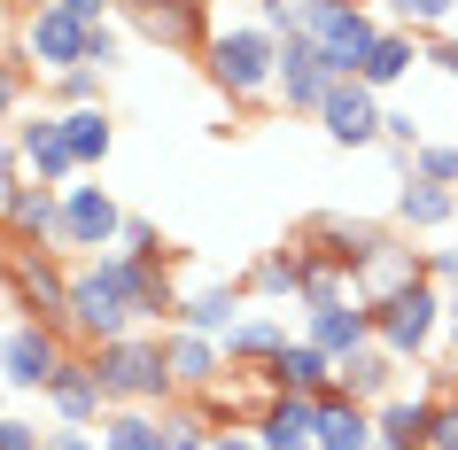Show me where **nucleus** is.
I'll use <instances>...</instances> for the list:
<instances>
[{"label":"nucleus","mask_w":458,"mask_h":450,"mask_svg":"<svg viewBox=\"0 0 458 450\" xmlns=\"http://www.w3.org/2000/svg\"><path fill=\"white\" fill-rule=\"evenodd\" d=\"M194 63H202V78H210L233 109H257V101H272V86H280V31H272L265 16L217 24Z\"/></svg>","instance_id":"nucleus-1"},{"label":"nucleus","mask_w":458,"mask_h":450,"mask_svg":"<svg viewBox=\"0 0 458 450\" xmlns=\"http://www.w3.org/2000/svg\"><path fill=\"white\" fill-rule=\"evenodd\" d=\"M94 357V380L109 403H148V412H164V403H179V388H171V365H164V334L156 327H132L117 334V342H101Z\"/></svg>","instance_id":"nucleus-2"},{"label":"nucleus","mask_w":458,"mask_h":450,"mask_svg":"<svg viewBox=\"0 0 458 450\" xmlns=\"http://www.w3.org/2000/svg\"><path fill=\"white\" fill-rule=\"evenodd\" d=\"M443 303H451V295L435 280H411V287H396V295H381V303H373V342L396 350L404 365H420V357L443 342Z\"/></svg>","instance_id":"nucleus-3"},{"label":"nucleus","mask_w":458,"mask_h":450,"mask_svg":"<svg viewBox=\"0 0 458 450\" xmlns=\"http://www.w3.org/2000/svg\"><path fill=\"white\" fill-rule=\"evenodd\" d=\"M0 287L16 318H47V327H71V264L55 249H8L0 257Z\"/></svg>","instance_id":"nucleus-4"},{"label":"nucleus","mask_w":458,"mask_h":450,"mask_svg":"<svg viewBox=\"0 0 458 450\" xmlns=\"http://www.w3.org/2000/svg\"><path fill=\"white\" fill-rule=\"evenodd\" d=\"M63 357H71V334L47 327V318H16V327L0 334V380L16 396H47L55 373H63Z\"/></svg>","instance_id":"nucleus-5"},{"label":"nucleus","mask_w":458,"mask_h":450,"mask_svg":"<svg viewBox=\"0 0 458 450\" xmlns=\"http://www.w3.org/2000/svg\"><path fill=\"white\" fill-rule=\"evenodd\" d=\"M117 16H124V31H140L164 55H202V39L217 31L210 0H117Z\"/></svg>","instance_id":"nucleus-6"},{"label":"nucleus","mask_w":458,"mask_h":450,"mask_svg":"<svg viewBox=\"0 0 458 450\" xmlns=\"http://www.w3.org/2000/svg\"><path fill=\"white\" fill-rule=\"evenodd\" d=\"M388 31V16L381 8H365V0H327L311 16V31L303 39H318V55H327V71L335 78H358V63H365V47Z\"/></svg>","instance_id":"nucleus-7"},{"label":"nucleus","mask_w":458,"mask_h":450,"mask_svg":"<svg viewBox=\"0 0 458 450\" xmlns=\"http://www.w3.org/2000/svg\"><path fill=\"white\" fill-rule=\"evenodd\" d=\"M388 241V225H373V217H342V210H318V217H303L295 225V249L311 264H335V272H350L358 280V264L373 257Z\"/></svg>","instance_id":"nucleus-8"},{"label":"nucleus","mask_w":458,"mask_h":450,"mask_svg":"<svg viewBox=\"0 0 458 450\" xmlns=\"http://www.w3.org/2000/svg\"><path fill=\"white\" fill-rule=\"evenodd\" d=\"M16 55H24L31 71H47V78H63V71H78L86 63V24H78L71 8H24L16 16Z\"/></svg>","instance_id":"nucleus-9"},{"label":"nucleus","mask_w":458,"mask_h":450,"mask_svg":"<svg viewBox=\"0 0 458 450\" xmlns=\"http://www.w3.org/2000/svg\"><path fill=\"white\" fill-rule=\"evenodd\" d=\"M124 202L109 187H94V179H71L63 187V241L55 249H86V257H101V249H117L124 241Z\"/></svg>","instance_id":"nucleus-10"},{"label":"nucleus","mask_w":458,"mask_h":450,"mask_svg":"<svg viewBox=\"0 0 458 450\" xmlns=\"http://www.w3.org/2000/svg\"><path fill=\"white\" fill-rule=\"evenodd\" d=\"M16 164L31 171V179H47V187H71L78 179V156H71V124H63V109H31V117H16Z\"/></svg>","instance_id":"nucleus-11"},{"label":"nucleus","mask_w":458,"mask_h":450,"mask_svg":"<svg viewBox=\"0 0 458 450\" xmlns=\"http://www.w3.org/2000/svg\"><path fill=\"white\" fill-rule=\"evenodd\" d=\"M381 109H388V101L373 94L365 78H335L327 101H318V132H327L335 148H373V140H381Z\"/></svg>","instance_id":"nucleus-12"},{"label":"nucleus","mask_w":458,"mask_h":450,"mask_svg":"<svg viewBox=\"0 0 458 450\" xmlns=\"http://www.w3.org/2000/svg\"><path fill=\"white\" fill-rule=\"evenodd\" d=\"M327 86H335V71H327V55H318V39L288 31V39H280V86H272V101H280L288 117H318V101H327Z\"/></svg>","instance_id":"nucleus-13"},{"label":"nucleus","mask_w":458,"mask_h":450,"mask_svg":"<svg viewBox=\"0 0 458 450\" xmlns=\"http://www.w3.org/2000/svg\"><path fill=\"white\" fill-rule=\"evenodd\" d=\"M411 280H428V249H411V233H396V225H388V241L358 264L350 295H358V303H381V295H396V287H411Z\"/></svg>","instance_id":"nucleus-14"},{"label":"nucleus","mask_w":458,"mask_h":450,"mask_svg":"<svg viewBox=\"0 0 458 450\" xmlns=\"http://www.w3.org/2000/svg\"><path fill=\"white\" fill-rule=\"evenodd\" d=\"M164 365H171V388L179 396H210L217 380H225V350H217L210 334H194V327H164Z\"/></svg>","instance_id":"nucleus-15"},{"label":"nucleus","mask_w":458,"mask_h":450,"mask_svg":"<svg viewBox=\"0 0 458 450\" xmlns=\"http://www.w3.org/2000/svg\"><path fill=\"white\" fill-rule=\"evenodd\" d=\"M303 310V327L295 334H311L327 357H350L373 342V303H358V295H335V303H295Z\"/></svg>","instance_id":"nucleus-16"},{"label":"nucleus","mask_w":458,"mask_h":450,"mask_svg":"<svg viewBox=\"0 0 458 450\" xmlns=\"http://www.w3.org/2000/svg\"><path fill=\"white\" fill-rule=\"evenodd\" d=\"M257 373H265V388H272V396H327V388H335V357L318 350L311 334H295L288 350H280V357H265Z\"/></svg>","instance_id":"nucleus-17"},{"label":"nucleus","mask_w":458,"mask_h":450,"mask_svg":"<svg viewBox=\"0 0 458 450\" xmlns=\"http://www.w3.org/2000/svg\"><path fill=\"white\" fill-rule=\"evenodd\" d=\"M428 63V31H411V24H388L373 47H365V63H358V78L373 86V94H396L411 71Z\"/></svg>","instance_id":"nucleus-18"},{"label":"nucleus","mask_w":458,"mask_h":450,"mask_svg":"<svg viewBox=\"0 0 458 450\" xmlns=\"http://www.w3.org/2000/svg\"><path fill=\"white\" fill-rule=\"evenodd\" d=\"M388 225H396V233H443V225H458V187H435V179L404 171V179H396Z\"/></svg>","instance_id":"nucleus-19"},{"label":"nucleus","mask_w":458,"mask_h":450,"mask_svg":"<svg viewBox=\"0 0 458 450\" xmlns=\"http://www.w3.org/2000/svg\"><path fill=\"white\" fill-rule=\"evenodd\" d=\"M47 403H55V420H63V427H101V420H109V396H101L94 357H86V350H71V357H63V373H55Z\"/></svg>","instance_id":"nucleus-20"},{"label":"nucleus","mask_w":458,"mask_h":450,"mask_svg":"<svg viewBox=\"0 0 458 450\" xmlns=\"http://www.w3.org/2000/svg\"><path fill=\"white\" fill-rule=\"evenodd\" d=\"M396 373H404V357L381 350V342H365V350L335 357V388H342V396H358V403H388L396 388H404Z\"/></svg>","instance_id":"nucleus-21"},{"label":"nucleus","mask_w":458,"mask_h":450,"mask_svg":"<svg viewBox=\"0 0 458 450\" xmlns=\"http://www.w3.org/2000/svg\"><path fill=\"white\" fill-rule=\"evenodd\" d=\"M280 310H288V303H249V310H242V327L217 342V350H225V365H265V357L288 350L295 334H288V318H280Z\"/></svg>","instance_id":"nucleus-22"},{"label":"nucleus","mask_w":458,"mask_h":450,"mask_svg":"<svg viewBox=\"0 0 458 450\" xmlns=\"http://www.w3.org/2000/svg\"><path fill=\"white\" fill-rule=\"evenodd\" d=\"M303 280H311V257L303 249H265V257L242 272V287H249V303H303Z\"/></svg>","instance_id":"nucleus-23"},{"label":"nucleus","mask_w":458,"mask_h":450,"mask_svg":"<svg viewBox=\"0 0 458 450\" xmlns=\"http://www.w3.org/2000/svg\"><path fill=\"white\" fill-rule=\"evenodd\" d=\"M242 310H249V287L225 280V287H194V295H179V318H171V327H194V334H210V342H225V334L242 327Z\"/></svg>","instance_id":"nucleus-24"},{"label":"nucleus","mask_w":458,"mask_h":450,"mask_svg":"<svg viewBox=\"0 0 458 450\" xmlns=\"http://www.w3.org/2000/svg\"><path fill=\"white\" fill-rule=\"evenodd\" d=\"M381 443V427H373V403L342 396V388H327L318 396V450H373Z\"/></svg>","instance_id":"nucleus-25"},{"label":"nucleus","mask_w":458,"mask_h":450,"mask_svg":"<svg viewBox=\"0 0 458 450\" xmlns=\"http://www.w3.org/2000/svg\"><path fill=\"white\" fill-rule=\"evenodd\" d=\"M257 443H265V450L318 443V396H265V412H257Z\"/></svg>","instance_id":"nucleus-26"},{"label":"nucleus","mask_w":458,"mask_h":450,"mask_svg":"<svg viewBox=\"0 0 458 450\" xmlns=\"http://www.w3.org/2000/svg\"><path fill=\"white\" fill-rule=\"evenodd\" d=\"M373 427H381L388 450H428L435 435V396H411V388H396L388 403H373Z\"/></svg>","instance_id":"nucleus-27"},{"label":"nucleus","mask_w":458,"mask_h":450,"mask_svg":"<svg viewBox=\"0 0 458 450\" xmlns=\"http://www.w3.org/2000/svg\"><path fill=\"white\" fill-rule=\"evenodd\" d=\"M101 450H164V412H148V403H109Z\"/></svg>","instance_id":"nucleus-28"},{"label":"nucleus","mask_w":458,"mask_h":450,"mask_svg":"<svg viewBox=\"0 0 458 450\" xmlns=\"http://www.w3.org/2000/svg\"><path fill=\"white\" fill-rule=\"evenodd\" d=\"M63 124H71V156H78V171H101V164H109V148H117V124H109V109H63Z\"/></svg>","instance_id":"nucleus-29"},{"label":"nucleus","mask_w":458,"mask_h":450,"mask_svg":"<svg viewBox=\"0 0 458 450\" xmlns=\"http://www.w3.org/2000/svg\"><path fill=\"white\" fill-rule=\"evenodd\" d=\"M388 24H411V31H443L458 16V0H373Z\"/></svg>","instance_id":"nucleus-30"},{"label":"nucleus","mask_w":458,"mask_h":450,"mask_svg":"<svg viewBox=\"0 0 458 450\" xmlns=\"http://www.w3.org/2000/svg\"><path fill=\"white\" fill-rule=\"evenodd\" d=\"M217 427L194 412V403H164V450H210Z\"/></svg>","instance_id":"nucleus-31"},{"label":"nucleus","mask_w":458,"mask_h":450,"mask_svg":"<svg viewBox=\"0 0 458 450\" xmlns=\"http://www.w3.org/2000/svg\"><path fill=\"white\" fill-rule=\"evenodd\" d=\"M101 78H109V71H94V63L63 71V78H55V109H101Z\"/></svg>","instance_id":"nucleus-32"},{"label":"nucleus","mask_w":458,"mask_h":450,"mask_svg":"<svg viewBox=\"0 0 458 450\" xmlns=\"http://www.w3.org/2000/svg\"><path fill=\"white\" fill-rule=\"evenodd\" d=\"M318 8H327V0H257V16H265L272 31H280V39H288V31H311V16Z\"/></svg>","instance_id":"nucleus-33"},{"label":"nucleus","mask_w":458,"mask_h":450,"mask_svg":"<svg viewBox=\"0 0 458 450\" xmlns=\"http://www.w3.org/2000/svg\"><path fill=\"white\" fill-rule=\"evenodd\" d=\"M117 55H124V24H109V16L86 24V63H94V71H117Z\"/></svg>","instance_id":"nucleus-34"},{"label":"nucleus","mask_w":458,"mask_h":450,"mask_svg":"<svg viewBox=\"0 0 458 450\" xmlns=\"http://www.w3.org/2000/svg\"><path fill=\"white\" fill-rule=\"evenodd\" d=\"M411 171H420V179H435V187H458V148H435V140H420Z\"/></svg>","instance_id":"nucleus-35"},{"label":"nucleus","mask_w":458,"mask_h":450,"mask_svg":"<svg viewBox=\"0 0 458 450\" xmlns=\"http://www.w3.org/2000/svg\"><path fill=\"white\" fill-rule=\"evenodd\" d=\"M381 140L396 148V156H420V140H428V132H420V117H411V109H381Z\"/></svg>","instance_id":"nucleus-36"},{"label":"nucleus","mask_w":458,"mask_h":450,"mask_svg":"<svg viewBox=\"0 0 458 450\" xmlns=\"http://www.w3.org/2000/svg\"><path fill=\"white\" fill-rule=\"evenodd\" d=\"M24 78H31V63L8 47V55H0V117H16V109H24Z\"/></svg>","instance_id":"nucleus-37"},{"label":"nucleus","mask_w":458,"mask_h":450,"mask_svg":"<svg viewBox=\"0 0 458 450\" xmlns=\"http://www.w3.org/2000/svg\"><path fill=\"white\" fill-rule=\"evenodd\" d=\"M117 249H124V257H171L156 217H124V241H117Z\"/></svg>","instance_id":"nucleus-38"},{"label":"nucleus","mask_w":458,"mask_h":450,"mask_svg":"<svg viewBox=\"0 0 458 450\" xmlns=\"http://www.w3.org/2000/svg\"><path fill=\"white\" fill-rule=\"evenodd\" d=\"M428 450H458V388L435 396V435H428Z\"/></svg>","instance_id":"nucleus-39"},{"label":"nucleus","mask_w":458,"mask_h":450,"mask_svg":"<svg viewBox=\"0 0 458 450\" xmlns=\"http://www.w3.org/2000/svg\"><path fill=\"white\" fill-rule=\"evenodd\" d=\"M0 450H47V435L31 420H16V412H0Z\"/></svg>","instance_id":"nucleus-40"},{"label":"nucleus","mask_w":458,"mask_h":450,"mask_svg":"<svg viewBox=\"0 0 458 450\" xmlns=\"http://www.w3.org/2000/svg\"><path fill=\"white\" fill-rule=\"evenodd\" d=\"M47 450H101V427H63V420H55Z\"/></svg>","instance_id":"nucleus-41"},{"label":"nucleus","mask_w":458,"mask_h":450,"mask_svg":"<svg viewBox=\"0 0 458 450\" xmlns=\"http://www.w3.org/2000/svg\"><path fill=\"white\" fill-rule=\"evenodd\" d=\"M428 280L443 295H458V249H428Z\"/></svg>","instance_id":"nucleus-42"},{"label":"nucleus","mask_w":458,"mask_h":450,"mask_svg":"<svg viewBox=\"0 0 458 450\" xmlns=\"http://www.w3.org/2000/svg\"><path fill=\"white\" fill-rule=\"evenodd\" d=\"M428 63L443 78H458V39H451V31H428Z\"/></svg>","instance_id":"nucleus-43"},{"label":"nucleus","mask_w":458,"mask_h":450,"mask_svg":"<svg viewBox=\"0 0 458 450\" xmlns=\"http://www.w3.org/2000/svg\"><path fill=\"white\" fill-rule=\"evenodd\" d=\"M210 450H265V443H257V427H217Z\"/></svg>","instance_id":"nucleus-44"},{"label":"nucleus","mask_w":458,"mask_h":450,"mask_svg":"<svg viewBox=\"0 0 458 450\" xmlns=\"http://www.w3.org/2000/svg\"><path fill=\"white\" fill-rule=\"evenodd\" d=\"M55 8H71L78 24H101V16H117V0H55Z\"/></svg>","instance_id":"nucleus-45"},{"label":"nucleus","mask_w":458,"mask_h":450,"mask_svg":"<svg viewBox=\"0 0 458 450\" xmlns=\"http://www.w3.org/2000/svg\"><path fill=\"white\" fill-rule=\"evenodd\" d=\"M443 342H451V365H458V295L443 303Z\"/></svg>","instance_id":"nucleus-46"},{"label":"nucleus","mask_w":458,"mask_h":450,"mask_svg":"<svg viewBox=\"0 0 458 450\" xmlns=\"http://www.w3.org/2000/svg\"><path fill=\"white\" fill-rule=\"evenodd\" d=\"M8 310H16V303H8V287H0V334H8V327H16V318H8Z\"/></svg>","instance_id":"nucleus-47"},{"label":"nucleus","mask_w":458,"mask_h":450,"mask_svg":"<svg viewBox=\"0 0 458 450\" xmlns=\"http://www.w3.org/2000/svg\"><path fill=\"white\" fill-rule=\"evenodd\" d=\"M8 140H16V117H0V156H8Z\"/></svg>","instance_id":"nucleus-48"},{"label":"nucleus","mask_w":458,"mask_h":450,"mask_svg":"<svg viewBox=\"0 0 458 450\" xmlns=\"http://www.w3.org/2000/svg\"><path fill=\"white\" fill-rule=\"evenodd\" d=\"M8 47H16V39H8V8H0V55H8Z\"/></svg>","instance_id":"nucleus-49"},{"label":"nucleus","mask_w":458,"mask_h":450,"mask_svg":"<svg viewBox=\"0 0 458 450\" xmlns=\"http://www.w3.org/2000/svg\"><path fill=\"white\" fill-rule=\"evenodd\" d=\"M8 8H16V16H24V8H47V0H8Z\"/></svg>","instance_id":"nucleus-50"},{"label":"nucleus","mask_w":458,"mask_h":450,"mask_svg":"<svg viewBox=\"0 0 458 450\" xmlns=\"http://www.w3.org/2000/svg\"><path fill=\"white\" fill-rule=\"evenodd\" d=\"M8 396H16V388H8V380H0V412H8Z\"/></svg>","instance_id":"nucleus-51"},{"label":"nucleus","mask_w":458,"mask_h":450,"mask_svg":"<svg viewBox=\"0 0 458 450\" xmlns=\"http://www.w3.org/2000/svg\"><path fill=\"white\" fill-rule=\"evenodd\" d=\"M303 450H318V443H303Z\"/></svg>","instance_id":"nucleus-52"},{"label":"nucleus","mask_w":458,"mask_h":450,"mask_svg":"<svg viewBox=\"0 0 458 450\" xmlns=\"http://www.w3.org/2000/svg\"><path fill=\"white\" fill-rule=\"evenodd\" d=\"M365 8H373V0H365Z\"/></svg>","instance_id":"nucleus-53"}]
</instances>
